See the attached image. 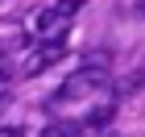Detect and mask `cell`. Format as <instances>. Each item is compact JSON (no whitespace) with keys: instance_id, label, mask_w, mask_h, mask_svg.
<instances>
[{"instance_id":"obj_4","label":"cell","mask_w":145,"mask_h":137,"mask_svg":"<svg viewBox=\"0 0 145 137\" xmlns=\"http://www.w3.org/2000/svg\"><path fill=\"white\" fill-rule=\"evenodd\" d=\"M87 125H79V121H54V125H46L42 137H79Z\"/></svg>"},{"instance_id":"obj_3","label":"cell","mask_w":145,"mask_h":137,"mask_svg":"<svg viewBox=\"0 0 145 137\" xmlns=\"http://www.w3.org/2000/svg\"><path fill=\"white\" fill-rule=\"evenodd\" d=\"M83 4V0H62V4H54V9H46V12H37V29L42 33H50V29H62V25L75 17V9Z\"/></svg>"},{"instance_id":"obj_9","label":"cell","mask_w":145,"mask_h":137,"mask_svg":"<svg viewBox=\"0 0 145 137\" xmlns=\"http://www.w3.org/2000/svg\"><path fill=\"white\" fill-rule=\"evenodd\" d=\"M141 12H145V0H141Z\"/></svg>"},{"instance_id":"obj_10","label":"cell","mask_w":145,"mask_h":137,"mask_svg":"<svg viewBox=\"0 0 145 137\" xmlns=\"http://www.w3.org/2000/svg\"><path fill=\"white\" fill-rule=\"evenodd\" d=\"M0 54H4V46H0Z\"/></svg>"},{"instance_id":"obj_8","label":"cell","mask_w":145,"mask_h":137,"mask_svg":"<svg viewBox=\"0 0 145 137\" xmlns=\"http://www.w3.org/2000/svg\"><path fill=\"white\" fill-rule=\"evenodd\" d=\"M4 108H8V96H4V91H0V112H4Z\"/></svg>"},{"instance_id":"obj_1","label":"cell","mask_w":145,"mask_h":137,"mask_svg":"<svg viewBox=\"0 0 145 137\" xmlns=\"http://www.w3.org/2000/svg\"><path fill=\"white\" fill-rule=\"evenodd\" d=\"M108 87V71L104 67H91V62H83V71H75L62 87L54 91V100L58 104H67V100H83V96H91V91H104Z\"/></svg>"},{"instance_id":"obj_6","label":"cell","mask_w":145,"mask_h":137,"mask_svg":"<svg viewBox=\"0 0 145 137\" xmlns=\"http://www.w3.org/2000/svg\"><path fill=\"white\" fill-rule=\"evenodd\" d=\"M8 79H12V71H8V67H0V83H8Z\"/></svg>"},{"instance_id":"obj_5","label":"cell","mask_w":145,"mask_h":137,"mask_svg":"<svg viewBox=\"0 0 145 137\" xmlns=\"http://www.w3.org/2000/svg\"><path fill=\"white\" fill-rule=\"evenodd\" d=\"M112 112H116L112 104H100V108H95V112H91L87 121H83V125H87V129H104V125H108V121H112Z\"/></svg>"},{"instance_id":"obj_2","label":"cell","mask_w":145,"mask_h":137,"mask_svg":"<svg viewBox=\"0 0 145 137\" xmlns=\"http://www.w3.org/2000/svg\"><path fill=\"white\" fill-rule=\"evenodd\" d=\"M62 54H67V37L58 33V37H50V42H42L33 54L25 58V75H42V71H46V67H54Z\"/></svg>"},{"instance_id":"obj_7","label":"cell","mask_w":145,"mask_h":137,"mask_svg":"<svg viewBox=\"0 0 145 137\" xmlns=\"http://www.w3.org/2000/svg\"><path fill=\"white\" fill-rule=\"evenodd\" d=\"M0 137H21V129H0Z\"/></svg>"}]
</instances>
